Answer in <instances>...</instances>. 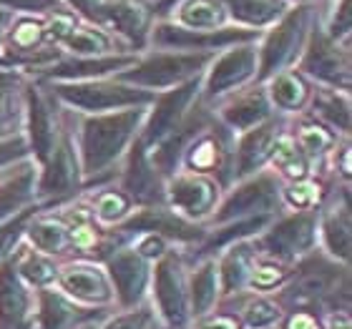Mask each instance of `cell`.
I'll return each mask as SVG.
<instances>
[{
	"label": "cell",
	"mask_w": 352,
	"mask_h": 329,
	"mask_svg": "<svg viewBox=\"0 0 352 329\" xmlns=\"http://www.w3.org/2000/svg\"><path fill=\"white\" fill-rule=\"evenodd\" d=\"M8 259L13 264V269L18 271V277H21L30 289L38 292V289H51V286H56L60 264L56 262V259H51V256L36 251L33 247H28L23 239Z\"/></svg>",
	"instance_id": "obj_28"
},
{
	"label": "cell",
	"mask_w": 352,
	"mask_h": 329,
	"mask_svg": "<svg viewBox=\"0 0 352 329\" xmlns=\"http://www.w3.org/2000/svg\"><path fill=\"white\" fill-rule=\"evenodd\" d=\"M63 45L71 53L83 56V58H98V56L109 51V38L96 33V30H71L63 38Z\"/></svg>",
	"instance_id": "obj_44"
},
{
	"label": "cell",
	"mask_w": 352,
	"mask_h": 329,
	"mask_svg": "<svg viewBox=\"0 0 352 329\" xmlns=\"http://www.w3.org/2000/svg\"><path fill=\"white\" fill-rule=\"evenodd\" d=\"M148 304L154 307L164 329H186L191 327L189 312V269L184 256L169 249L159 256L151 269V289Z\"/></svg>",
	"instance_id": "obj_2"
},
{
	"label": "cell",
	"mask_w": 352,
	"mask_h": 329,
	"mask_svg": "<svg viewBox=\"0 0 352 329\" xmlns=\"http://www.w3.org/2000/svg\"><path fill=\"white\" fill-rule=\"evenodd\" d=\"M282 133L285 131L277 118H267L264 124L239 133V144L232 154V181H242L247 176L262 171L272 161L274 146Z\"/></svg>",
	"instance_id": "obj_19"
},
{
	"label": "cell",
	"mask_w": 352,
	"mask_h": 329,
	"mask_svg": "<svg viewBox=\"0 0 352 329\" xmlns=\"http://www.w3.org/2000/svg\"><path fill=\"white\" fill-rule=\"evenodd\" d=\"M38 212H43V209H41V206H33V209H25V212H21L18 216H13V219H8L6 224H0V262H6L8 256L13 254V249L21 244L23 234H25L28 221L33 219Z\"/></svg>",
	"instance_id": "obj_42"
},
{
	"label": "cell",
	"mask_w": 352,
	"mask_h": 329,
	"mask_svg": "<svg viewBox=\"0 0 352 329\" xmlns=\"http://www.w3.org/2000/svg\"><path fill=\"white\" fill-rule=\"evenodd\" d=\"M272 163H274V174L279 179H287V181H302V179H309V159L300 151L294 136L289 133H282L274 146V154H272Z\"/></svg>",
	"instance_id": "obj_35"
},
{
	"label": "cell",
	"mask_w": 352,
	"mask_h": 329,
	"mask_svg": "<svg viewBox=\"0 0 352 329\" xmlns=\"http://www.w3.org/2000/svg\"><path fill=\"white\" fill-rule=\"evenodd\" d=\"M320 201H322V186L315 179L289 181L287 186H282V204H287L292 212L320 209Z\"/></svg>",
	"instance_id": "obj_40"
},
{
	"label": "cell",
	"mask_w": 352,
	"mask_h": 329,
	"mask_svg": "<svg viewBox=\"0 0 352 329\" xmlns=\"http://www.w3.org/2000/svg\"><path fill=\"white\" fill-rule=\"evenodd\" d=\"M350 25H352V13H350V0H342L340 3V10L338 15H335V21H332L330 25V36L335 43H338L340 38H345L347 33H350Z\"/></svg>",
	"instance_id": "obj_49"
},
{
	"label": "cell",
	"mask_w": 352,
	"mask_h": 329,
	"mask_svg": "<svg viewBox=\"0 0 352 329\" xmlns=\"http://www.w3.org/2000/svg\"><path fill=\"white\" fill-rule=\"evenodd\" d=\"M322 329H352L350 309H335L322 315Z\"/></svg>",
	"instance_id": "obj_50"
},
{
	"label": "cell",
	"mask_w": 352,
	"mask_h": 329,
	"mask_svg": "<svg viewBox=\"0 0 352 329\" xmlns=\"http://www.w3.org/2000/svg\"><path fill=\"white\" fill-rule=\"evenodd\" d=\"M300 71L320 81L324 88H335L345 93L350 91V56L322 33H312L307 48L302 51Z\"/></svg>",
	"instance_id": "obj_15"
},
{
	"label": "cell",
	"mask_w": 352,
	"mask_h": 329,
	"mask_svg": "<svg viewBox=\"0 0 352 329\" xmlns=\"http://www.w3.org/2000/svg\"><path fill=\"white\" fill-rule=\"evenodd\" d=\"M133 204L131 198L126 196L121 189H109V191H101L94 201V219L101 224V227H118L121 221L131 214Z\"/></svg>",
	"instance_id": "obj_37"
},
{
	"label": "cell",
	"mask_w": 352,
	"mask_h": 329,
	"mask_svg": "<svg viewBox=\"0 0 352 329\" xmlns=\"http://www.w3.org/2000/svg\"><path fill=\"white\" fill-rule=\"evenodd\" d=\"M257 48L254 45H234L227 53H221L219 58L212 60V68L204 78V98H224V95L234 93L244 83L257 78Z\"/></svg>",
	"instance_id": "obj_16"
},
{
	"label": "cell",
	"mask_w": 352,
	"mask_h": 329,
	"mask_svg": "<svg viewBox=\"0 0 352 329\" xmlns=\"http://www.w3.org/2000/svg\"><path fill=\"white\" fill-rule=\"evenodd\" d=\"M96 21L121 30V33H124L126 38H131L136 45H144L148 18L141 8L131 5V3H103V5L98 8Z\"/></svg>",
	"instance_id": "obj_33"
},
{
	"label": "cell",
	"mask_w": 352,
	"mask_h": 329,
	"mask_svg": "<svg viewBox=\"0 0 352 329\" xmlns=\"http://www.w3.org/2000/svg\"><path fill=\"white\" fill-rule=\"evenodd\" d=\"M136 63V56H98V58H74L58 60L53 66L38 68L41 78L51 83H74V81H98L109 73H121Z\"/></svg>",
	"instance_id": "obj_24"
},
{
	"label": "cell",
	"mask_w": 352,
	"mask_h": 329,
	"mask_svg": "<svg viewBox=\"0 0 352 329\" xmlns=\"http://www.w3.org/2000/svg\"><path fill=\"white\" fill-rule=\"evenodd\" d=\"M56 289L66 294L68 299H74L76 304H83V307H91V309L116 307L111 279L98 259L78 256L74 262L60 264Z\"/></svg>",
	"instance_id": "obj_12"
},
{
	"label": "cell",
	"mask_w": 352,
	"mask_h": 329,
	"mask_svg": "<svg viewBox=\"0 0 352 329\" xmlns=\"http://www.w3.org/2000/svg\"><path fill=\"white\" fill-rule=\"evenodd\" d=\"M0 3L15 8V10H43V8L56 5V0H0Z\"/></svg>",
	"instance_id": "obj_51"
},
{
	"label": "cell",
	"mask_w": 352,
	"mask_h": 329,
	"mask_svg": "<svg viewBox=\"0 0 352 329\" xmlns=\"http://www.w3.org/2000/svg\"><path fill=\"white\" fill-rule=\"evenodd\" d=\"M191 329H242V324H239V317L234 312H221V309H217L212 315L191 322Z\"/></svg>",
	"instance_id": "obj_47"
},
{
	"label": "cell",
	"mask_w": 352,
	"mask_h": 329,
	"mask_svg": "<svg viewBox=\"0 0 352 329\" xmlns=\"http://www.w3.org/2000/svg\"><path fill=\"white\" fill-rule=\"evenodd\" d=\"M219 118L221 126L234 133L250 131L254 126L264 124L267 118H272V103L267 98V91H264L262 83L229 93V98L219 111Z\"/></svg>",
	"instance_id": "obj_23"
},
{
	"label": "cell",
	"mask_w": 352,
	"mask_h": 329,
	"mask_svg": "<svg viewBox=\"0 0 352 329\" xmlns=\"http://www.w3.org/2000/svg\"><path fill=\"white\" fill-rule=\"evenodd\" d=\"M287 309L274 294H252L242 309L234 312L242 329H279Z\"/></svg>",
	"instance_id": "obj_34"
},
{
	"label": "cell",
	"mask_w": 352,
	"mask_h": 329,
	"mask_svg": "<svg viewBox=\"0 0 352 329\" xmlns=\"http://www.w3.org/2000/svg\"><path fill=\"white\" fill-rule=\"evenodd\" d=\"M338 168H340V174H342V179H345V181H350V148H347V146L340 151Z\"/></svg>",
	"instance_id": "obj_53"
},
{
	"label": "cell",
	"mask_w": 352,
	"mask_h": 329,
	"mask_svg": "<svg viewBox=\"0 0 352 329\" xmlns=\"http://www.w3.org/2000/svg\"><path fill=\"white\" fill-rule=\"evenodd\" d=\"M214 259H217V269H219L221 302L234 299V297H242V294L250 292L252 271H254V264L259 259L252 239H244V242L221 249Z\"/></svg>",
	"instance_id": "obj_22"
},
{
	"label": "cell",
	"mask_w": 352,
	"mask_h": 329,
	"mask_svg": "<svg viewBox=\"0 0 352 329\" xmlns=\"http://www.w3.org/2000/svg\"><path fill=\"white\" fill-rule=\"evenodd\" d=\"M317 229L320 209L292 212L277 221H270L262 234H257L252 242L259 256L294 266L317 249Z\"/></svg>",
	"instance_id": "obj_4"
},
{
	"label": "cell",
	"mask_w": 352,
	"mask_h": 329,
	"mask_svg": "<svg viewBox=\"0 0 352 329\" xmlns=\"http://www.w3.org/2000/svg\"><path fill=\"white\" fill-rule=\"evenodd\" d=\"M3 21H6V15H3V10H0V28H3Z\"/></svg>",
	"instance_id": "obj_54"
},
{
	"label": "cell",
	"mask_w": 352,
	"mask_h": 329,
	"mask_svg": "<svg viewBox=\"0 0 352 329\" xmlns=\"http://www.w3.org/2000/svg\"><path fill=\"white\" fill-rule=\"evenodd\" d=\"M30 156L28 141L25 136H10V139H0V168L10 166V163H21Z\"/></svg>",
	"instance_id": "obj_46"
},
{
	"label": "cell",
	"mask_w": 352,
	"mask_h": 329,
	"mask_svg": "<svg viewBox=\"0 0 352 329\" xmlns=\"http://www.w3.org/2000/svg\"><path fill=\"white\" fill-rule=\"evenodd\" d=\"M113 234L121 242L141 234H154V236H162L164 242L169 244H194V247H199V244L204 242L206 229L201 224L182 219L166 204H156V206H139L118 227H113Z\"/></svg>",
	"instance_id": "obj_9"
},
{
	"label": "cell",
	"mask_w": 352,
	"mask_h": 329,
	"mask_svg": "<svg viewBox=\"0 0 352 329\" xmlns=\"http://www.w3.org/2000/svg\"><path fill=\"white\" fill-rule=\"evenodd\" d=\"M38 38H41V28H38L36 23H21V25L15 28V33H13L15 45H18L23 53L33 51V48H36V43H38Z\"/></svg>",
	"instance_id": "obj_48"
},
{
	"label": "cell",
	"mask_w": 352,
	"mask_h": 329,
	"mask_svg": "<svg viewBox=\"0 0 352 329\" xmlns=\"http://www.w3.org/2000/svg\"><path fill=\"white\" fill-rule=\"evenodd\" d=\"M25 113V86L21 73L0 71V139L18 136V121Z\"/></svg>",
	"instance_id": "obj_30"
},
{
	"label": "cell",
	"mask_w": 352,
	"mask_h": 329,
	"mask_svg": "<svg viewBox=\"0 0 352 329\" xmlns=\"http://www.w3.org/2000/svg\"><path fill=\"white\" fill-rule=\"evenodd\" d=\"M166 179L148 159V148L136 136L131 148L126 151V166L121 174V191L131 198L133 206H156L166 204L164 196Z\"/></svg>",
	"instance_id": "obj_17"
},
{
	"label": "cell",
	"mask_w": 352,
	"mask_h": 329,
	"mask_svg": "<svg viewBox=\"0 0 352 329\" xmlns=\"http://www.w3.org/2000/svg\"><path fill=\"white\" fill-rule=\"evenodd\" d=\"M25 141L28 151L38 166L48 161L60 139L58 111L53 106V95H45L38 86H25Z\"/></svg>",
	"instance_id": "obj_14"
},
{
	"label": "cell",
	"mask_w": 352,
	"mask_h": 329,
	"mask_svg": "<svg viewBox=\"0 0 352 329\" xmlns=\"http://www.w3.org/2000/svg\"><path fill=\"white\" fill-rule=\"evenodd\" d=\"M264 91H267V98L274 109L289 111V113L302 111L312 98V91L297 71H282V73L272 76Z\"/></svg>",
	"instance_id": "obj_31"
},
{
	"label": "cell",
	"mask_w": 352,
	"mask_h": 329,
	"mask_svg": "<svg viewBox=\"0 0 352 329\" xmlns=\"http://www.w3.org/2000/svg\"><path fill=\"white\" fill-rule=\"evenodd\" d=\"M186 329H191V327H186Z\"/></svg>",
	"instance_id": "obj_55"
},
{
	"label": "cell",
	"mask_w": 352,
	"mask_h": 329,
	"mask_svg": "<svg viewBox=\"0 0 352 329\" xmlns=\"http://www.w3.org/2000/svg\"><path fill=\"white\" fill-rule=\"evenodd\" d=\"M182 23L191 30L217 28L221 23V10L212 0H191L182 10Z\"/></svg>",
	"instance_id": "obj_43"
},
{
	"label": "cell",
	"mask_w": 352,
	"mask_h": 329,
	"mask_svg": "<svg viewBox=\"0 0 352 329\" xmlns=\"http://www.w3.org/2000/svg\"><path fill=\"white\" fill-rule=\"evenodd\" d=\"M279 329H322V312L309 307L287 309Z\"/></svg>",
	"instance_id": "obj_45"
},
{
	"label": "cell",
	"mask_w": 352,
	"mask_h": 329,
	"mask_svg": "<svg viewBox=\"0 0 352 329\" xmlns=\"http://www.w3.org/2000/svg\"><path fill=\"white\" fill-rule=\"evenodd\" d=\"M279 206H282V179L274 171L262 168L257 174L242 179L227 196H221L219 206L212 214V224L219 227L229 221L259 219V216L272 219Z\"/></svg>",
	"instance_id": "obj_5"
},
{
	"label": "cell",
	"mask_w": 352,
	"mask_h": 329,
	"mask_svg": "<svg viewBox=\"0 0 352 329\" xmlns=\"http://www.w3.org/2000/svg\"><path fill=\"white\" fill-rule=\"evenodd\" d=\"M36 289H30L10 259L0 262V329H33Z\"/></svg>",
	"instance_id": "obj_20"
},
{
	"label": "cell",
	"mask_w": 352,
	"mask_h": 329,
	"mask_svg": "<svg viewBox=\"0 0 352 329\" xmlns=\"http://www.w3.org/2000/svg\"><path fill=\"white\" fill-rule=\"evenodd\" d=\"M96 329H164L151 304H139L133 309H116V315H106Z\"/></svg>",
	"instance_id": "obj_38"
},
{
	"label": "cell",
	"mask_w": 352,
	"mask_h": 329,
	"mask_svg": "<svg viewBox=\"0 0 352 329\" xmlns=\"http://www.w3.org/2000/svg\"><path fill=\"white\" fill-rule=\"evenodd\" d=\"M305 30H307V10L297 8L289 15H285L277 28L264 38L257 53L259 83H267L272 76L287 71L297 60V56L302 53V43H305Z\"/></svg>",
	"instance_id": "obj_13"
},
{
	"label": "cell",
	"mask_w": 352,
	"mask_h": 329,
	"mask_svg": "<svg viewBox=\"0 0 352 329\" xmlns=\"http://www.w3.org/2000/svg\"><path fill=\"white\" fill-rule=\"evenodd\" d=\"M294 141H297V146H300V151L309 159V163L315 161L317 156L327 154L332 148V144H335V136H332L330 128H324L322 124H317V121H312V124H305L297 131V136H294Z\"/></svg>",
	"instance_id": "obj_41"
},
{
	"label": "cell",
	"mask_w": 352,
	"mask_h": 329,
	"mask_svg": "<svg viewBox=\"0 0 352 329\" xmlns=\"http://www.w3.org/2000/svg\"><path fill=\"white\" fill-rule=\"evenodd\" d=\"M81 186L83 168L81 159H78V148H76V141L63 131L53 154L48 156V161L38 166V206L48 209V206L60 204V201L76 196Z\"/></svg>",
	"instance_id": "obj_7"
},
{
	"label": "cell",
	"mask_w": 352,
	"mask_h": 329,
	"mask_svg": "<svg viewBox=\"0 0 352 329\" xmlns=\"http://www.w3.org/2000/svg\"><path fill=\"white\" fill-rule=\"evenodd\" d=\"M51 95L56 101L66 103L68 109L83 111L86 116L96 113H111V111L139 109V106H151L156 93L144 91V88L121 83L118 78L106 81H74V83H53Z\"/></svg>",
	"instance_id": "obj_3"
},
{
	"label": "cell",
	"mask_w": 352,
	"mask_h": 329,
	"mask_svg": "<svg viewBox=\"0 0 352 329\" xmlns=\"http://www.w3.org/2000/svg\"><path fill=\"white\" fill-rule=\"evenodd\" d=\"M209 63L212 53H156L144 60H136L131 68L116 73V78L121 83L156 93L199 78Z\"/></svg>",
	"instance_id": "obj_6"
},
{
	"label": "cell",
	"mask_w": 352,
	"mask_h": 329,
	"mask_svg": "<svg viewBox=\"0 0 352 329\" xmlns=\"http://www.w3.org/2000/svg\"><path fill=\"white\" fill-rule=\"evenodd\" d=\"M38 163L21 161L15 171L0 179V224L18 216L25 209L38 206Z\"/></svg>",
	"instance_id": "obj_26"
},
{
	"label": "cell",
	"mask_w": 352,
	"mask_h": 329,
	"mask_svg": "<svg viewBox=\"0 0 352 329\" xmlns=\"http://www.w3.org/2000/svg\"><path fill=\"white\" fill-rule=\"evenodd\" d=\"M257 36V30H236V28H221V30H186L176 25H159L154 30V41L164 48H176L186 53H209L217 48H229L236 43H247Z\"/></svg>",
	"instance_id": "obj_21"
},
{
	"label": "cell",
	"mask_w": 352,
	"mask_h": 329,
	"mask_svg": "<svg viewBox=\"0 0 352 329\" xmlns=\"http://www.w3.org/2000/svg\"><path fill=\"white\" fill-rule=\"evenodd\" d=\"M312 109L315 116L320 118V124L330 131L338 133H350L352 128V113H350V93L345 91H335V88H322L320 93L312 98Z\"/></svg>",
	"instance_id": "obj_32"
},
{
	"label": "cell",
	"mask_w": 352,
	"mask_h": 329,
	"mask_svg": "<svg viewBox=\"0 0 352 329\" xmlns=\"http://www.w3.org/2000/svg\"><path fill=\"white\" fill-rule=\"evenodd\" d=\"M199 93H201V76L191 78V81L174 86L169 91H162L151 101V111H146V118L141 124L139 141L146 148L156 146L159 141H164L166 136H171L174 131H179L184 126V121L189 118V113L194 111Z\"/></svg>",
	"instance_id": "obj_10"
},
{
	"label": "cell",
	"mask_w": 352,
	"mask_h": 329,
	"mask_svg": "<svg viewBox=\"0 0 352 329\" xmlns=\"http://www.w3.org/2000/svg\"><path fill=\"white\" fill-rule=\"evenodd\" d=\"M113 286L116 309H133L148 302L154 262L141 256L131 244H121L101 259Z\"/></svg>",
	"instance_id": "obj_8"
},
{
	"label": "cell",
	"mask_w": 352,
	"mask_h": 329,
	"mask_svg": "<svg viewBox=\"0 0 352 329\" xmlns=\"http://www.w3.org/2000/svg\"><path fill=\"white\" fill-rule=\"evenodd\" d=\"M106 317V309H91L76 304L66 294L51 289L36 292V322L33 329H88Z\"/></svg>",
	"instance_id": "obj_18"
},
{
	"label": "cell",
	"mask_w": 352,
	"mask_h": 329,
	"mask_svg": "<svg viewBox=\"0 0 352 329\" xmlns=\"http://www.w3.org/2000/svg\"><path fill=\"white\" fill-rule=\"evenodd\" d=\"M23 242L33 247L36 251H41V254L51 256V259H58V256L71 251L68 227L63 216H41V212L28 221Z\"/></svg>",
	"instance_id": "obj_29"
},
{
	"label": "cell",
	"mask_w": 352,
	"mask_h": 329,
	"mask_svg": "<svg viewBox=\"0 0 352 329\" xmlns=\"http://www.w3.org/2000/svg\"><path fill=\"white\" fill-rule=\"evenodd\" d=\"M221 304L219 269L214 256H201L197 266L189 271V312L191 322L217 312Z\"/></svg>",
	"instance_id": "obj_27"
},
{
	"label": "cell",
	"mask_w": 352,
	"mask_h": 329,
	"mask_svg": "<svg viewBox=\"0 0 352 329\" xmlns=\"http://www.w3.org/2000/svg\"><path fill=\"white\" fill-rule=\"evenodd\" d=\"M317 244L322 247V254L332 262L350 266L352 256V216H350V194L342 196V204L332 206L327 212H320V229H317Z\"/></svg>",
	"instance_id": "obj_25"
},
{
	"label": "cell",
	"mask_w": 352,
	"mask_h": 329,
	"mask_svg": "<svg viewBox=\"0 0 352 329\" xmlns=\"http://www.w3.org/2000/svg\"><path fill=\"white\" fill-rule=\"evenodd\" d=\"M166 206L179 214L182 219L201 224L212 219L214 209L221 201V183L209 174H194V171H176L166 179L164 186Z\"/></svg>",
	"instance_id": "obj_11"
},
{
	"label": "cell",
	"mask_w": 352,
	"mask_h": 329,
	"mask_svg": "<svg viewBox=\"0 0 352 329\" xmlns=\"http://www.w3.org/2000/svg\"><path fill=\"white\" fill-rule=\"evenodd\" d=\"M71 3H74V5L78 8L83 15H88L91 21H96V15H98V8L103 5L101 0H71Z\"/></svg>",
	"instance_id": "obj_52"
},
{
	"label": "cell",
	"mask_w": 352,
	"mask_h": 329,
	"mask_svg": "<svg viewBox=\"0 0 352 329\" xmlns=\"http://www.w3.org/2000/svg\"><path fill=\"white\" fill-rule=\"evenodd\" d=\"M232 15L247 25H267L282 13V0H227Z\"/></svg>",
	"instance_id": "obj_39"
},
{
	"label": "cell",
	"mask_w": 352,
	"mask_h": 329,
	"mask_svg": "<svg viewBox=\"0 0 352 329\" xmlns=\"http://www.w3.org/2000/svg\"><path fill=\"white\" fill-rule=\"evenodd\" d=\"M148 106L139 109L111 111L86 116L78 131V159H81L83 176L94 179L109 171L118 159H124L141 131Z\"/></svg>",
	"instance_id": "obj_1"
},
{
	"label": "cell",
	"mask_w": 352,
	"mask_h": 329,
	"mask_svg": "<svg viewBox=\"0 0 352 329\" xmlns=\"http://www.w3.org/2000/svg\"><path fill=\"white\" fill-rule=\"evenodd\" d=\"M292 269L294 266H289V264L259 256L257 264H254V271H252V279H250V292L252 294H277L279 289L289 282Z\"/></svg>",
	"instance_id": "obj_36"
}]
</instances>
